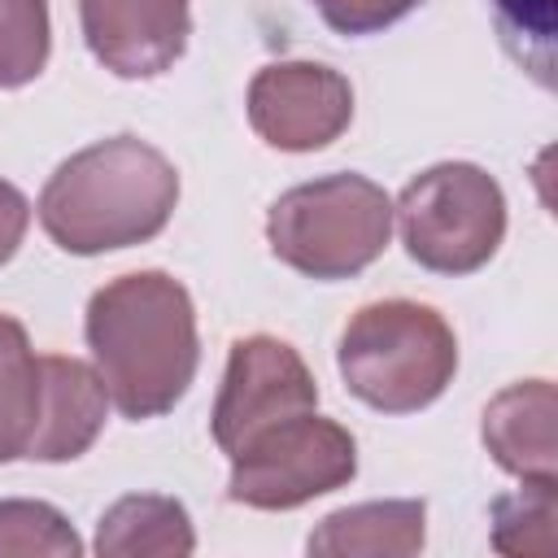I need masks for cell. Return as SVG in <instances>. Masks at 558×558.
<instances>
[{
  "mask_svg": "<svg viewBox=\"0 0 558 558\" xmlns=\"http://www.w3.org/2000/svg\"><path fill=\"white\" fill-rule=\"evenodd\" d=\"M83 336L109 405L135 423L174 410L201 366L196 305L166 270H135L96 288Z\"/></svg>",
  "mask_w": 558,
  "mask_h": 558,
  "instance_id": "cell-1",
  "label": "cell"
},
{
  "mask_svg": "<svg viewBox=\"0 0 558 558\" xmlns=\"http://www.w3.org/2000/svg\"><path fill=\"white\" fill-rule=\"evenodd\" d=\"M179 205V170L140 135H109L65 157L39 192L48 240L74 257L144 244Z\"/></svg>",
  "mask_w": 558,
  "mask_h": 558,
  "instance_id": "cell-2",
  "label": "cell"
},
{
  "mask_svg": "<svg viewBox=\"0 0 558 558\" xmlns=\"http://www.w3.org/2000/svg\"><path fill=\"white\" fill-rule=\"evenodd\" d=\"M336 366L362 405L379 414H414L453 384L458 340L432 305L405 296L371 301L340 331Z\"/></svg>",
  "mask_w": 558,
  "mask_h": 558,
  "instance_id": "cell-3",
  "label": "cell"
},
{
  "mask_svg": "<svg viewBox=\"0 0 558 558\" xmlns=\"http://www.w3.org/2000/svg\"><path fill=\"white\" fill-rule=\"evenodd\" d=\"M270 253L305 279H353L392 240V201L366 174H327L288 187L266 214Z\"/></svg>",
  "mask_w": 558,
  "mask_h": 558,
  "instance_id": "cell-4",
  "label": "cell"
},
{
  "mask_svg": "<svg viewBox=\"0 0 558 558\" xmlns=\"http://www.w3.org/2000/svg\"><path fill=\"white\" fill-rule=\"evenodd\" d=\"M405 253L432 275H471L488 266L506 235L501 183L471 161H440L410 179L392 205Z\"/></svg>",
  "mask_w": 558,
  "mask_h": 558,
  "instance_id": "cell-5",
  "label": "cell"
},
{
  "mask_svg": "<svg viewBox=\"0 0 558 558\" xmlns=\"http://www.w3.org/2000/svg\"><path fill=\"white\" fill-rule=\"evenodd\" d=\"M353 475L357 445L349 427L310 410L266 427L240 453H231L227 497L253 510H296L323 493L344 488Z\"/></svg>",
  "mask_w": 558,
  "mask_h": 558,
  "instance_id": "cell-6",
  "label": "cell"
},
{
  "mask_svg": "<svg viewBox=\"0 0 558 558\" xmlns=\"http://www.w3.org/2000/svg\"><path fill=\"white\" fill-rule=\"evenodd\" d=\"M318 410V384L305 357L279 336H244L231 344L227 375L209 414L214 445L231 458L266 427Z\"/></svg>",
  "mask_w": 558,
  "mask_h": 558,
  "instance_id": "cell-7",
  "label": "cell"
},
{
  "mask_svg": "<svg viewBox=\"0 0 558 558\" xmlns=\"http://www.w3.org/2000/svg\"><path fill=\"white\" fill-rule=\"evenodd\" d=\"M353 118V87L323 61H275L248 83V122L279 153H314L340 140Z\"/></svg>",
  "mask_w": 558,
  "mask_h": 558,
  "instance_id": "cell-8",
  "label": "cell"
},
{
  "mask_svg": "<svg viewBox=\"0 0 558 558\" xmlns=\"http://www.w3.org/2000/svg\"><path fill=\"white\" fill-rule=\"evenodd\" d=\"M92 57L118 78L166 74L192 35L187 0H78Z\"/></svg>",
  "mask_w": 558,
  "mask_h": 558,
  "instance_id": "cell-9",
  "label": "cell"
},
{
  "mask_svg": "<svg viewBox=\"0 0 558 558\" xmlns=\"http://www.w3.org/2000/svg\"><path fill=\"white\" fill-rule=\"evenodd\" d=\"M558 397L549 379L501 388L484 410V445L493 462L532 484H558Z\"/></svg>",
  "mask_w": 558,
  "mask_h": 558,
  "instance_id": "cell-10",
  "label": "cell"
},
{
  "mask_svg": "<svg viewBox=\"0 0 558 558\" xmlns=\"http://www.w3.org/2000/svg\"><path fill=\"white\" fill-rule=\"evenodd\" d=\"M44 371V397H39V423L26 445V458L35 462H74L83 458L109 414V392L96 375V366L78 357H39Z\"/></svg>",
  "mask_w": 558,
  "mask_h": 558,
  "instance_id": "cell-11",
  "label": "cell"
},
{
  "mask_svg": "<svg viewBox=\"0 0 558 558\" xmlns=\"http://www.w3.org/2000/svg\"><path fill=\"white\" fill-rule=\"evenodd\" d=\"M427 506L414 497L397 501H362L327 514L305 549L318 558H410L423 549Z\"/></svg>",
  "mask_w": 558,
  "mask_h": 558,
  "instance_id": "cell-12",
  "label": "cell"
},
{
  "mask_svg": "<svg viewBox=\"0 0 558 558\" xmlns=\"http://www.w3.org/2000/svg\"><path fill=\"white\" fill-rule=\"evenodd\" d=\"M196 549L183 501L157 493L118 497L96 523V554L105 558H179Z\"/></svg>",
  "mask_w": 558,
  "mask_h": 558,
  "instance_id": "cell-13",
  "label": "cell"
},
{
  "mask_svg": "<svg viewBox=\"0 0 558 558\" xmlns=\"http://www.w3.org/2000/svg\"><path fill=\"white\" fill-rule=\"evenodd\" d=\"M44 371L31 349V336L17 318L0 314V462L26 458V445L39 423Z\"/></svg>",
  "mask_w": 558,
  "mask_h": 558,
  "instance_id": "cell-14",
  "label": "cell"
},
{
  "mask_svg": "<svg viewBox=\"0 0 558 558\" xmlns=\"http://www.w3.org/2000/svg\"><path fill=\"white\" fill-rule=\"evenodd\" d=\"M501 48L536 83L554 87V39H558V0H488Z\"/></svg>",
  "mask_w": 558,
  "mask_h": 558,
  "instance_id": "cell-15",
  "label": "cell"
},
{
  "mask_svg": "<svg viewBox=\"0 0 558 558\" xmlns=\"http://www.w3.org/2000/svg\"><path fill=\"white\" fill-rule=\"evenodd\" d=\"M554 519H558L554 484L523 480L519 493L493 501V549L497 554H554L558 545Z\"/></svg>",
  "mask_w": 558,
  "mask_h": 558,
  "instance_id": "cell-16",
  "label": "cell"
},
{
  "mask_svg": "<svg viewBox=\"0 0 558 558\" xmlns=\"http://www.w3.org/2000/svg\"><path fill=\"white\" fill-rule=\"evenodd\" d=\"M78 558L83 541L70 527V519L48 501H0V558Z\"/></svg>",
  "mask_w": 558,
  "mask_h": 558,
  "instance_id": "cell-17",
  "label": "cell"
},
{
  "mask_svg": "<svg viewBox=\"0 0 558 558\" xmlns=\"http://www.w3.org/2000/svg\"><path fill=\"white\" fill-rule=\"evenodd\" d=\"M48 0H0V92L26 87L48 65Z\"/></svg>",
  "mask_w": 558,
  "mask_h": 558,
  "instance_id": "cell-18",
  "label": "cell"
},
{
  "mask_svg": "<svg viewBox=\"0 0 558 558\" xmlns=\"http://www.w3.org/2000/svg\"><path fill=\"white\" fill-rule=\"evenodd\" d=\"M318 17L340 35H375L405 13H414L423 0H310Z\"/></svg>",
  "mask_w": 558,
  "mask_h": 558,
  "instance_id": "cell-19",
  "label": "cell"
},
{
  "mask_svg": "<svg viewBox=\"0 0 558 558\" xmlns=\"http://www.w3.org/2000/svg\"><path fill=\"white\" fill-rule=\"evenodd\" d=\"M26 227H31V201L9 179H0V266L17 253Z\"/></svg>",
  "mask_w": 558,
  "mask_h": 558,
  "instance_id": "cell-20",
  "label": "cell"
}]
</instances>
